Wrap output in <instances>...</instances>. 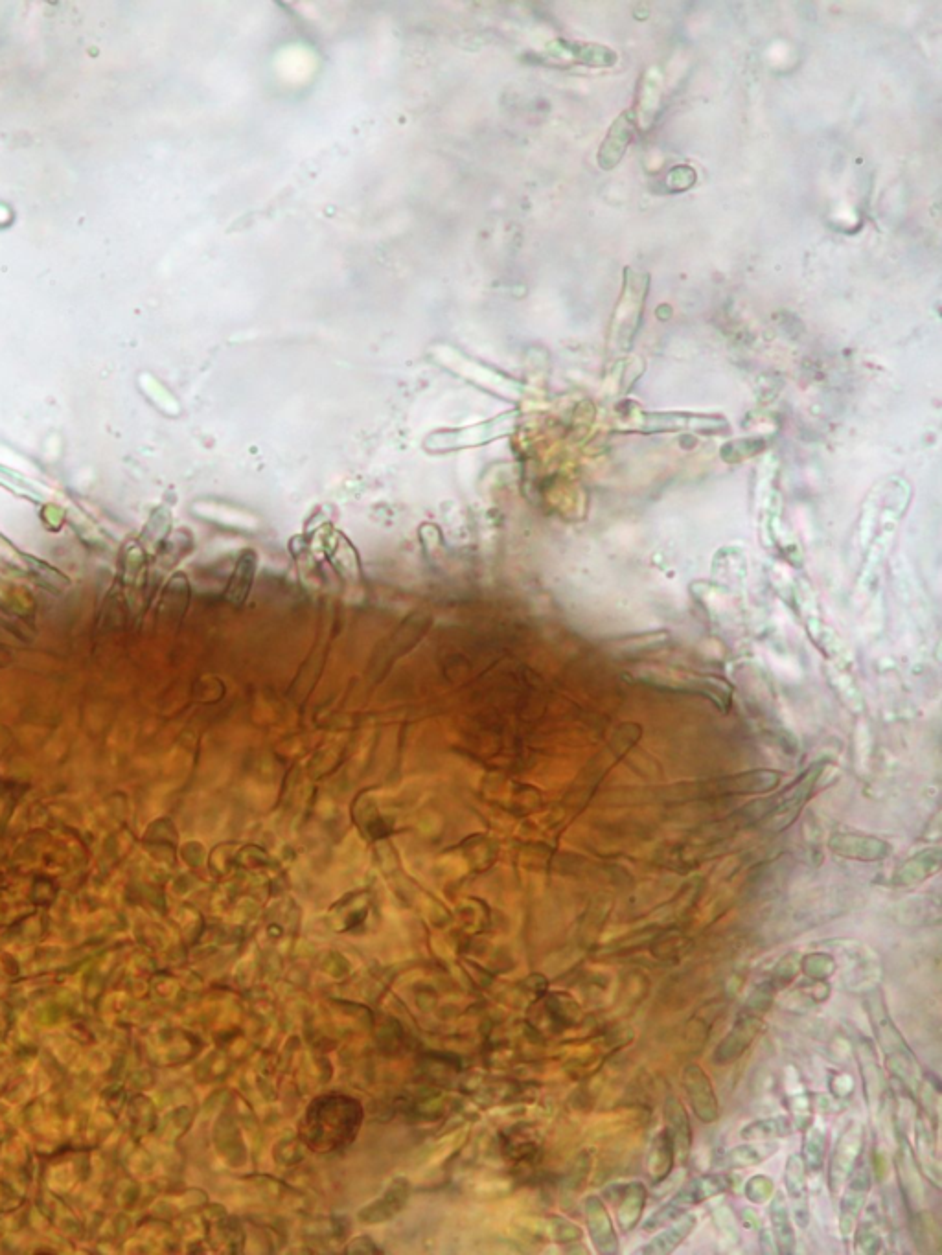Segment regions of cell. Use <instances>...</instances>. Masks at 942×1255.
Listing matches in <instances>:
<instances>
[{"mask_svg": "<svg viewBox=\"0 0 942 1255\" xmlns=\"http://www.w3.org/2000/svg\"><path fill=\"white\" fill-rule=\"evenodd\" d=\"M801 968L806 976L810 979H819V981H827L838 968L836 959L828 954H810L803 957Z\"/></svg>", "mask_w": 942, "mask_h": 1255, "instance_id": "obj_29", "label": "cell"}, {"mask_svg": "<svg viewBox=\"0 0 942 1255\" xmlns=\"http://www.w3.org/2000/svg\"><path fill=\"white\" fill-rule=\"evenodd\" d=\"M713 1221L716 1230L722 1233L725 1241L729 1244L740 1243V1233H738V1224H736L735 1213L729 1206H718L713 1209Z\"/></svg>", "mask_w": 942, "mask_h": 1255, "instance_id": "obj_30", "label": "cell"}, {"mask_svg": "<svg viewBox=\"0 0 942 1255\" xmlns=\"http://www.w3.org/2000/svg\"><path fill=\"white\" fill-rule=\"evenodd\" d=\"M770 1224L771 1237L777 1246V1252L782 1255L795 1254L797 1237L793 1228L790 1204L784 1193H773V1197L770 1198Z\"/></svg>", "mask_w": 942, "mask_h": 1255, "instance_id": "obj_15", "label": "cell"}, {"mask_svg": "<svg viewBox=\"0 0 942 1255\" xmlns=\"http://www.w3.org/2000/svg\"><path fill=\"white\" fill-rule=\"evenodd\" d=\"M867 1013L871 1016V1024H873L874 1037L878 1042V1048L884 1053L885 1066L891 1071V1075L895 1077V1081L909 1092V1094H917L922 1088V1070H920L919 1060L915 1057L913 1049L909 1048L908 1042L904 1035L900 1033L891 1014L887 1011V1005L882 998V994L878 991L869 992V1000H867Z\"/></svg>", "mask_w": 942, "mask_h": 1255, "instance_id": "obj_1", "label": "cell"}, {"mask_svg": "<svg viewBox=\"0 0 942 1255\" xmlns=\"http://www.w3.org/2000/svg\"><path fill=\"white\" fill-rule=\"evenodd\" d=\"M915 1158L919 1163L920 1173L930 1178L933 1186L941 1187V1163H939V1154H937V1140L935 1134L930 1129L928 1119L924 1114H919L915 1119Z\"/></svg>", "mask_w": 942, "mask_h": 1255, "instance_id": "obj_14", "label": "cell"}, {"mask_svg": "<svg viewBox=\"0 0 942 1255\" xmlns=\"http://www.w3.org/2000/svg\"><path fill=\"white\" fill-rule=\"evenodd\" d=\"M863 1147H865L863 1125L860 1121H851L841 1132L836 1149L832 1152L830 1165H828V1187L834 1197L843 1189L852 1171L860 1163Z\"/></svg>", "mask_w": 942, "mask_h": 1255, "instance_id": "obj_3", "label": "cell"}, {"mask_svg": "<svg viewBox=\"0 0 942 1255\" xmlns=\"http://www.w3.org/2000/svg\"><path fill=\"white\" fill-rule=\"evenodd\" d=\"M828 847L832 853L838 854L841 858L858 860V862H880L891 853V847L887 841L858 834V832H838L830 838Z\"/></svg>", "mask_w": 942, "mask_h": 1255, "instance_id": "obj_9", "label": "cell"}, {"mask_svg": "<svg viewBox=\"0 0 942 1255\" xmlns=\"http://www.w3.org/2000/svg\"><path fill=\"white\" fill-rule=\"evenodd\" d=\"M781 775L771 770H757V772H746L729 777L720 781L718 786L722 792L727 794H762V792H770L777 784H779Z\"/></svg>", "mask_w": 942, "mask_h": 1255, "instance_id": "obj_21", "label": "cell"}, {"mask_svg": "<svg viewBox=\"0 0 942 1255\" xmlns=\"http://www.w3.org/2000/svg\"><path fill=\"white\" fill-rule=\"evenodd\" d=\"M830 1090L838 1099H849L854 1090V1081L849 1073H836L830 1077Z\"/></svg>", "mask_w": 942, "mask_h": 1255, "instance_id": "obj_33", "label": "cell"}, {"mask_svg": "<svg viewBox=\"0 0 942 1255\" xmlns=\"http://www.w3.org/2000/svg\"><path fill=\"white\" fill-rule=\"evenodd\" d=\"M584 1215H586L587 1230H589L591 1243L597 1248L598 1254H619L621 1252L619 1235L615 1232V1226H613L608 1208L602 1202V1198L597 1197V1195L587 1197L586 1202H584Z\"/></svg>", "mask_w": 942, "mask_h": 1255, "instance_id": "obj_10", "label": "cell"}, {"mask_svg": "<svg viewBox=\"0 0 942 1255\" xmlns=\"http://www.w3.org/2000/svg\"><path fill=\"white\" fill-rule=\"evenodd\" d=\"M630 137H632V115L624 113L621 118L615 120V124L609 131L608 139H606L602 150H600V166L602 168H613L617 162L621 161L622 153L628 148Z\"/></svg>", "mask_w": 942, "mask_h": 1255, "instance_id": "obj_22", "label": "cell"}, {"mask_svg": "<svg viewBox=\"0 0 942 1255\" xmlns=\"http://www.w3.org/2000/svg\"><path fill=\"white\" fill-rule=\"evenodd\" d=\"M665 1119H667V1132L672 1140L676 1160L685 1163L692 1149V1129H690L689 1114L685 1106L672 1095L665 1101Z\"/></svg>", "mask_w": 942, "mask_h": 1255, "instance_id": "obj_16", "label": "cell"}, {"mask_svg": "<svg viewBox=\"0 0 942 1255\" xmlns=\"http://www.w3.org/2000/svg\"><path fill=\"white\" fill-rule=\"evenodd\" d=\"M762 1025V1016L742 1011L724 1040L714 1049V1064L725 1066L740 1059L759 1037Z\"/></svg>", "mask_w": 942, "mask_h": 1255, "instance_id": "obj_7", "label": "cell"}, {"mask_svg": "<svg viewBox=\"0 0 942 1255\" xmlns=\"http://www.w3.org/2000/svg\"><path fill=\"white\" fill-rule=\"evenodd\" d=\"M854 1233V1246L860 1254H878L884 1250V1237L873 1219L863 1222Z\"/></svg>", "mask_w": 942, "mask_h": 1255, "instance_id": "obj_28", "label": "cell"}, {"mask_svg": "<svg viewBox=\"0 0 942 1255\" xmlns=\"http://www.w3.org/2000/svg\"><path fill=\"white\" fill-rule=\"evenodd\" d=\"M790 1132H792V1123H790L788 1117H766V1119H759V1121H753V1123L746 1125L740 1132V1136H742V1140L757 1143V1141L784 1138Z\"/></svg>", "mask_w": 942, "mask_h": 1255, "instance_id": "obj_25", "label": "cell"}, {"mask_svg": "<svg viewBox=\"0 0 942 1255\" xmlns=\"http://www.w3.org/2000/svg\"><path fill=\"white\" fill-rule=\"evenodd\" d=\"M871 1184H873L871 1169L867 1163H862V1165H856V1169L852 1171V1175L843 1186V1197L839 1204V1232L845 1241L854 1233V1226L865 1209L867 1198L871 1193Z\"/></svg>", "mask_w": 942, "mask_h": 1255, "instance_id": "obj_5", "label": "cell"}, {"mask_svg": "<svg viewBox=\"0 0 942 1255\" xmlns=\"http://www.w3.org/2000/svg\"><path fill=\"white\" fill-rule=\"evenodd\" d=\"M619 1198H617V1224L622 1233L633 1232V1228L639 1224L643 1217L644 1208H646V1197L648 1191L643 1182L635 1180L630 1184L619 1186Z\"/></svg>", "mask_w": 942, "mask_h": 1255, "instance_id": "obj_18", "label": "cell"}, {"mask_svg": "<svg viewBox=\"0 0 942 1255\" xmlns=\"http://www.w3.org/2000/svg\"><path fill=\"white\" fill-rule=\"evenodd\" d=\"M775 991H777V987H775L771 981H766V983H762L759 987H755V991L749 994V998H747L746 1005H744V1009H742V1011L759 1014V1016L768 1013V1011H770L771 1003H773V998H775Z\"/></svg>", "mask_w": 942, "mask_h": 1255, "instance_id": "obj_31", "label": "cell"}, {"mask_svg": "<svg viewBox=\"0 0 942 1255\" xmlns=\"http://www.w3.org/2000/svg\"><path fill=\"white\" fill-rule=\"evenodd\" d=\"M681 1086L689 1099L694 1116L701 1123H714L720 1117V1105L716 1099L711 1077L705 1073L700 1064H687L681 1073Z\"/></svg>", "mask_w": 942, "mask_h": 1255, "instance_id": "obj_6", "label": "cell"}, {"mask_svg": "<svg viewBox=\"0 0 942 1255\" xmlns=\"http://www.w3.org/2000/svg\"><path fill=\"white\" fill-rule=\"evenodd\" d=\"M735 1184V1176L729 1173H713V1175L698 1176L690 1180L689 1184L681 1187L665 1206H661L655 1213H652V1217H648V1221L644 1222V1232H654L663 1228L668 1222L676 1221L683 1213H689L690 1208L698 1206L701 1202L724 1195L729 1189H733Z\"/></svg>", "mask_w": 942, "mask_h": 1255, "instance_id": "obj_2", "label": "cell"}, {"mask_svg": "<svg viewBox=\"0 0 942 1255\" xmlns=\"http://www.w3.org/2000/svg\"><path fill=\"white\" fill-rule=\"evenodd\" d=\"M497 426H499V422L468 427V429H459V431L435 433V435L427 438L426 450L431 451V453H446V451L481 446V444L490 442L497 435H501V433H497Z\"/></svg>", "mask_w": 942, "mask_h": 1255, "instance_id": "obj_13", "label": "cell"}, {"mask_svg": "<svg viewBox=\"0 0 942 1255\" xmlns=\"http://www.w3.org/2000/svg\"><path fill=\"white\" fill-rule=\"evenodd\" d=\"M674 1162H676V1154H674V1147H672V1140L668 1136L667 1129L659 1130L646 1154V1169L652 1178V1184L657 1186L663 1180H667L674 1169Z\"/></svg>", "mask_w": 942, "mask_h": 1255, "instance_id": "obj_20", "label": "cell"}, {"mask_svg": "<svg viewBox=\"0 0 942 1255\" xmlns=\"http://www.w3.org/2000/svg\"><path fill=\"white\" fill-rule=\"evenodd\" d=\"M698 1226V1217L683 1213L676 1221L668 1222L667 1228L657 1233L650 1243L643 1248V1254L668 1255L678 1250L681 1244L689 1239Z\"/></svg>", "mask_w": 942, "mask_h": 1255, "instance_id": "obj_17", "label": "cell"}, {"mask_svg": "<svg viewBox=\"0 0 942 1255\" xmlns=\"http://www.w3.org/2000/svg\"><path fill=\"white\" fill-rule=\"evenodd\" d=\"M744 1193L751 1204H766L775 1193V1184L770 1176H751L744 1187Z\"/></svg>", "mask_w": 942, "mask_h": 1255, "instance_id": "obj_32", "label": "cell"}, {"mask_svg": "<svg viewBox=\"0 0 942 1255\" xmlns=\"http://www.w3.org/2000/svg\"><path fill=\"white\" fill-rule=\"evenodd\" d=\"M942 864L941 849L933 847L915 854L913 858H909L908 862L900 867L895 875V884L897 886L908 887L920 884L924 880H928L930 876L939 873Z\"/></svg>", "mask_w": 942, "mask_h": 1255, "instance_id": "obj_19", "label": "cell"}, {"mask_svg": "<svg viewBox=\"0 0 942 1255\" xmlns=\"http://www.w3.org/2000/svg\"><path fill=\"white\" fill-rule=\"evenodd\" d=\"M856 1059H858L860 1075H862L865 1101H867V1106L873 1110L874 1114H878L880 1108L884 1105V1070H882V1066L878 1062L876 1049L865 1038H862L858 1042V1046H856Z\"/></svg>", "mask_w": 942, "mask_h": 1255, "instance_id": "obj_11", "label": "cell"}, {"mask_svg": "<svg viewBox=\"0 0 942 1255\" xmlns=\"http://www.w3.org/2000/svg\"><path fill=\"white\" fill-rule=\"evenodd\" d=\"M830 996V985L827 981H819V979H810V983H805L801 987H797V991H793L788 1000L786 1007L790 1011H808L812 1007H816L819 1003H825Z\"/></svg>", "mask_w": 942, "mask_h": 1255, "instance_id": "obj_26", "label": "cell"}, {"mask_svg": "<svg viewBox=\"0 0 942 1255\" xmlns=\"http://www.w3.org/2000/svg\"><path fill=\"white\" fill-rule=\"evenodd\" d=\"M821 772H823V764H821V762H817L816 766H812V768H810V770H808V772H806L805 775L797 781V783L792 784V786L784 792V795H782L781 799H779V805L773 808V812L770 814V819H768V827H770L771 830H775V832H777V830L790 827V823H792L793 818H797V814H799L801 806L805 805L806 799H808L810 794H812V790H814V786H816L817 779H819Z\"/></svg>", "mask_w": 942, "mask_h": 1255, "instance_id": "obj_8", "label": "cell"}, {"mask_svg": "<svg viewBox=\"0 0 942 1255\" xmlns=\"http://www.w3.org/2000/svg\"><path fill=\"white\" fill-rule=\"evenodd\" d=\"M784 1186L792 1204L793 1219L799 1228H808L810 1204H808V1176L799 1154H792L784 1167Z\"/></svg>", "mask_w": 942, "mask_h": 1255, "instance_id": "obj_12", "label": "cell"}, {"mask_svg": "<svg viewBox=\"0 0 942 1255\" xmlns=\"http://www.w3.org/2000/svg\"><path fill=\"white\" fill-rule=\"evenodd\" d=\"M254 573H256V554L253 551H245L240 556L230 578L229 589H227V600L230 604L242 606L249 591L253 588Z\"/></svg>", "mask_w": 942, "mask_h": 1255, "instance_id": "obj_23", "label": "cell"}, {"mask_svg": "<svg viewBox=\"0 0 942 1255\" xmlns=\"http://www.w3.org/2000/svg\"><path fill=\"white\" fill-rule=\"evenodd\" d=\"M768 1160V1152H760L759 1147L753 1141H747L744 1145H738L735 1149L727 1152L725 1162L729 1169H747V1167H755L759 1163Z\"/></svg>", "mask_w": 942, "mask_h": 1255, "instance_id": "obj_27", "label": "cell"}, {"mask_svg": "<svg viewBox=\"0 0 942 1255\" xmlns=\"http://www.w3.org/2000/svg\"><path fill=\"white\" fill-rule=\"evenodd\" d=\"M825 1154H827V1130L823 1129L821 1123H812L806 1127L803 1151L799 1154L806 1173H819L825 1165Z\"/></svg>", "mask_w": 942, "mask_h": 1255, "instance_id": "obj_24", "label": "cell"}, {"mask_svg": "<svg viewBox=\"0 0 942 1255\" xmlns=\"http://www.w3.org/2000/svg\"><path fill=\"white\" fill-rule=\"evenodd\" d=\"M895 1167H897L898 1187L904 1198V1204L908 1208L909 1217H915L924 1211L926 1191L922 1184L919 1163L913 1154V1147L909 1143L908 1136L902 1132H900Z\"/></svg>", "mask_w": 942, "mask_h": 1255, "instance_id": "obj_4", "label": "cell"}]
</instances>
